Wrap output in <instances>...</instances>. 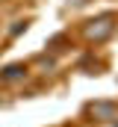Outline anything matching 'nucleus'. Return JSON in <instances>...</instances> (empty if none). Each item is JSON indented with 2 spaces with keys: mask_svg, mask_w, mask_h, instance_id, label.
I'll return each mask as SVG.
<instances>
[{
  "mask_svg": "<svg viewBox=\"0 0 118 127\" xmlns=\"http://www.w3.org/2000/svg\"><path fill=\"white\" fill-rule=\"evenodd\" d=\"M24 74H27V68H24V65H9V68H3V71H0V77H3V80H18V77H24Z\"/></svg>",
  "mask_w": 118,
  "mask_h": 127,
  "instance_id": "2",
  "label": "nucleus"
},
{
  "mask_svg": "<svg viewBox=\"0 0 118 127\" xmlns=\"http://www.w3.org/2000/svg\"><path fill=\"white\" fill-rule=\"evenodd\" d=\"M88 38H97V41H100V38H106V35H109V32H112V21H109V18H100V21H91V27H88Z\"/></svg>",
  "mask_w": 118,
  "mask_h": 127,
  "instance_id": "1",
  "label": "nucleus"
}]
</instances>
